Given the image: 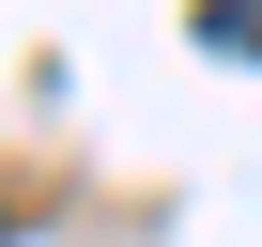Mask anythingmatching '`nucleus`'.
Returning <instances> with one entry per match:
<instances>
[{"label": "nucleus", "mask_w": 262, "mask_h": 247, "mask_svg": "<svg viewBox=\"0 0 262 247\" xmlns=\"http://www.w3.org/2000/svg\"><path fill=\"white\" fill-rule=\"evenodd\" d=\"M201 47L216 62H262V0H201Z\"/></svg>", "instance_id": "obj_1"}]
</instances>
